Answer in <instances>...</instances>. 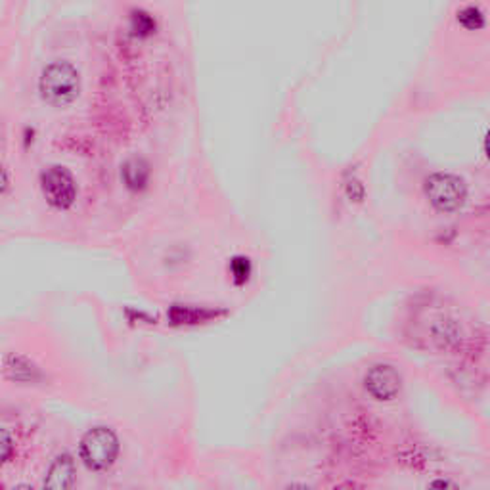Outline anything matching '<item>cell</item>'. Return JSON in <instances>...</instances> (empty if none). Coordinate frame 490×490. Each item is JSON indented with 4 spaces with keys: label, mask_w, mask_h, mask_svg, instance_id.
Returning a JSON list of instances; mask_svg holds the SVG:
<instances>
[{
    "label": "cell",
    "mask_w": 490,
    "mask_h": 490,
    "mask_svg": "<svg viewBox=\"0 0 490 490\" xmlns=\"http://www.w3.org/2000/svg\"><path fill=\"white\" fill-rule=\"evenodd\" d=\"M427 490H461V488L454 481H451V479H435L427 486Z\"/></svg>",
    "instance_id": "13"
},
{
    "label": "cell",
    "mask_w": 490,
    "mask_h": 490,
    "mask_svg": "<svg viewBox=\"0 0 490 490\" xmlns=\"http://www.w3.org/2000/svg\"><path fill=\"white\" fill-rule=\"evenodd\" d=\"M79 454L90 471H107L119 456V439L110 427H92L80 439Z\"/></svg>",
    "instance_id": "2"
},
{
    "label": "cell",
    "mask_w": 490,
    "mask_h": 490,
    "mask_svg": "<svg viewBox=\"0 0 490 490\" xmlns=\"http://www.w3.org/2000/svg\"><path fill=\"white\" fill-rule=\"evenodd\" d=\"M122 181H125L127 188L131 190H142L146 188L148 181H149V165L148 161L142 157H132L129 159L125 165H122L121 171Z\"/></svg>",
    "instance_id": "8"
},
{
    "label": "cell",
    "mask_w": 490,
    "mask_h": 490,
    "mask_svg": "<svg viewBox=\"0 0 490 490\" xmlns=\"http://www.w3.org/2000/svg\"><path fill=\"white\" fill-rule=\"evenodd\" d=\"M8 186H10V176H8V173H6L3 163H0V194L6 192Z\"/></svg>",
    "instance_id": "14"
},
{
    "label": "cell",
    "mask_w": 490,
    "mask_h": 490,
    "mask_svg": "<svg viewBox=\"0 0 490 490\" xmlns=\"http://www.w3.org/2000/svg\"><path fill=\"white\" fill-rule=\"evenodd\" d=\"M40 188H43L46 201L56 209L72 207L77 198V184L72 173L58 165H54L40 174Z\"/></svg>",
    "instance_id": "4"
},
{
    "label": "cell",
    "mask_w": 490,
    "mask_h": 490,
    "mask_svg": "<svg viewBox=\"0 0 490 490\" xmlns=\"http://www.w3.org/2000/svg\"><path fill=\"white\" fill-rule=\"evenodd\" d=\"M458 21L464 27H468V30H479V27L485 23V16L479 6L469 4L458 12Z\"/></svg>",
    "instance_id": "9"
},
{
    "label": "cell",
    "mask_w": 490,
    "mask_h": 490,
    "mask_svg": "<svg viewBox=\"0 0 490 490\" xmlns=\"http://www.w3.org/2000/svg\"><path fill=\"white\" fill-rule=\"evenodd\" d=\"M364 387L376 401H393L401 393L402 377L391 364H376L364 376Z\"/></svg>",
    "instance_id": "5"
},
{
    "label": "cell",
    "mask_w": 490,
    "mask_h": 490,
    "mask_svg": "<svg viewBox=\"0 0 490 490\" xmlns=\"http://www.w3.org/2000/svg\"><path fill=\"white\" fill-rule=\"evenodd\" d=\"M154 30H156V21L152 20V16H149V13L140 12V10L132 13V31L136 35L144 37V35L152 33Z\"/></svg>",
    "instance_id": "10"
},
{
    "label": "cell",
    "mask_w": 490,
    "mask_h": 490,
    "mask_svg": "<svg viewBox=\"0 0 490 490\" xmlns=\"http://www.w3.org/2000/svg\"><path fill=\"white\" fill-rule=\"evenodd\" d=\"M75 485V460L72 454H60L52 461L46 477L43 483V490H73Z\"/></svg>",
    "instance_id": "6"
},
{
    "label": "cell",
    "mask_w": 490,
    "mask_h": 490,
    "mask_svg": "<svg viewBox=\"0 0 490 490\" xmlns=\"http://www.w3.org/2000/svg\"><path fill=\"white\" fill-rule=\"evenodd\" d=\"M38 90L40 97L52 106L72 104L80 90L79 72L67 62H54L40 73Z\"/></svg>",
    "instance_id": "1"
},
{
    "label": "cell",
    "mask_w": 490,
    "mask_h": 490,
    "mask_svg": "<svg viewBox=\"0 0 490 490\" xmlns=\"http://www.w3.org/2000/svg\"><path fill=\"white\" fill-rule=\"evenodd\" d=\"M13 452L12 435L6 429H0V466H4Z\"/></svg>",
    "instance_id": "11"
},
{
    "label": "cell",
    "mask_w": 490,
    "mask_h": 490,
    "mask_svg": "<svg viewBox=\"0 0 490 490\" xmlns=\"http://www.w3.org/2000/svg\"><path fill=\"white\" fill-rule=\"evenodd\" d=\"M12 490H35L31 485H25V483H21V485H18V486H13Z\"/></svg>",
    "instance_id": "16"
},
{
    "label": "cell",
    "mask_w": 490,
    "mask_h": 490,
    "mask_svg": "<svg viewBox=\"0 0 490 490\" xmlns=\"http://www.w3.org/2000/svg\"><path fill=\"white\" fill-rule=\"evenodd\" d=\"M426 196L435 209L452 213L466 203L468 188L456 174L435 173L426 181Z\"/></svg>",
    "instance_id": "3"
},
{
    "label": "cell",
    "mask_w": 490,
    "mask_h": 490,
    "mask_svg": "<svg viewBox=\"0 0 490 490\" xmlns=\"http://www.w3.org/2000/svg\"><path fill=\"white\" fill-rule=\"evenodd\" d=\"M232 275L238 282H243V280H248V275H249V263H248V258H234L232 261Z\"/></svg>",
    "instance_id": "12"
},
{
    "label": "cell",
    "mask_w": 490,
    "mask_h": 490,
    "mask_svg": "<svg viewBox=\"0 0 490 490\" xmlns=\"http://www.w3.org/2000/svg\"><path fill=\"white\" fill-rule=\"evenodd\" d=\"M4 370L12 381H20V384H33V381L40 377L38 368L31 360L18 355H12L6 359Z\"/></svg>",
    "instance_id": "7"
},
{
    "label": "cell",
    "mask_w": 490,
    "mask_h": 490,
    "mask_svg": "<svg viewBox=\"0 0 490 490\" xmlns=\"http://www.w3.org/2000/svg\"><path fill=\"white\" fill-rule=\"evenodd\" d=\"M285 490H312V488L308 485H305V483H291Z\"/></svg>",
    "instance_id": "15"
}]
</instances>
